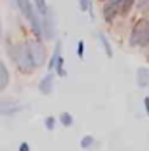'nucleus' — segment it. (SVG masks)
I'll list each match as a JSON object with an SVG mask.
<instances>
[{"label":"nucleus","mask_w":149,"mask_h":151,"mask_svg":"<svg viewBox=\"0 0 149 151\" xmlns=\"http://www.w3.org/2000/svg\"><path fill=\"white\" fill-rule=\"evenodd\" d=\"M14 2H16L18 9L21 11V14L27 18V21L30 23L35 37L42 39L44 37V34H42V19H39V16L35 14V4H34V0H14Z\"/></svg>","instance_id":"f257e3e1"},{"label":"nucleus","mask_w":149,"mask_h":151,"mask_svg":"<svg viewBox=\"0 0 149 151\" xmlns=\"http://www.w3.org/2000/svg\"><path fill=\"white\" fill-rule=\"evenodd\" d=\"M12 58H14V62L18 63V67H19L21 72H32V70L37 67V63H35V60H34V55H32V49H30V44H28V42L18 46V47L14 49V53H12Z\"/></svg>","instance_id":"f03ea898"},{"label":"nucleus","mask_w":149,"mask_h":151,"mask_svg":"<svg viewBox=\"0 0 149 151\" xmlns=\"http://www.w3.org/2000/svg\"><path fill=\"white\" fill-rule=\"evenodd\" d=\"M148 42H149V21L140 19L139 23H135V27L130 34V44L132 46H144Z\"/></svg>","instance_id":"7ed1b4c3"},{"label":"nucleus","mask_w":149,"mask_h":151,"mask_svg":"<svg viewBox=\"0 0 149 151\" xmlns=\"http://www.w3.org/2000/svg\"><path fill=\"white\" fill-rule=\"evenodd\" d=\"M42 34L46 40H51L54 39L56 34V23H54V18H53V11L49 9L46 14H42Z\"/></svg>","instance_id":"20e7f679"},{"label":"nucleus","mask_w":149,"mask_h":151,"mask_svg":"<svg viewBox=\"0 0 149 151\" xmlns=\"http://www.w3.org/2000/svg\"><path fill=\"white\" fill-rule=\"evenodd\" d=\"M28 44H30V49H32V55H34V60H35L37 67H40L46 62V47H44L42 40L37 37L35 40H28Z\"/></svg>","instance_id":"39448f33"},{"label":"nucleus","mask_w":149,"mask_h":151,"mask_svg":"<svg viewBox=\"0 0 149 151\" xmlns=\"http://www.w3.org/2000/svg\"><path fill=\"white\" fill-rule=\"evenodd\" d=\"M121 5H123V0H107V2H105L102 12H104V19H105L107 23H111L112 19L116 18L117 11H121Z\"/></svg>","instance_id":"423d86ee"},{"label":"nucleus","mask_w":149,"mask_h":151,"mask_svg":"<svg viewBox=\"0 0 149 151\" xmlns=\"http://www.w3.org/2000/svg\"><path fill=\"white\" fill-rule=\"evenodd\" d=\"M53 84H54V74L49 70L47 74L40 79V83H39V91H40L42 95H51V91H53Z\"/></svg>","instance_id":"0eeeda50"},{"label":"nucleus","mask_w":149,"mask_h":151,"mask_svg":"<svg viewBox=\"0 0 149 151\" xmlns=\"http://www.w3.org/2000/svg\"><path fill=\"white\" fill-rule=\"evenodd\" d=\"M21 109L23 107L18 102H2L0 104V114H4V116H11L14 113H19Z\"/></svg>","instance_id":"6e6552de"},{"label":"nucleus","mask_w":149,"mask_h":151,"mask_svg":"<svg viewBox=\"0 0 149 151\" xmlns=\"http://www.w3.org/2000/svg\"><path fill=\"white\" fill-rule=\"evenodd\" d=\"M137 86L139 88H148L149 86V69L148 67L137 69Z\"/></svg>","instance_id":"1a4fd4ad"},{"label":"nucleus","mask_w":149,"mask_h":151,"mask_svg":"<svg viewBox=\"0 0 149 151\" xmlns=\"http://www.w3.org/2000/svg\"><path fill=\"white\" fill-rule=\"evenodd\" d=\"M60 58H62V40H58V42H56L54 53H53V56H51V60H49V63H47L49 70H53V69L56 67V63H58V60H60Z\"/></svg>","instance_id":"9d476101"},{"label":"nucleus","mask_w":149,"mask_h":151,"mask_svg":"<svg viewBox=\"0 0 149 151\" xmlns=\"http://www.w3.org/2000/svg\"><path fill=\"white\" fill-rule=\"evenodd\" d=\"M97 39L100 40V44H102V47H104V51H105V56L107 58H112V46H111V42H109V39H107V35L105 34H98L97 35Z\"/></svg>","instance_id":"9b49d317"},{"label":"nucleus","mask_w":149,"mask_h":151,"mask_svg":"<svg viewBox=\"0 0 149 151\" xmlns=\"http://www.w3.org/2000/svg\"><path fill=\"white\" fill-rule=\"evenodd\" d=\"M9 84V70L4 62H0V90H5Z\"/></svg>","instance_id":"f8f14e48"},{"label":"nucleus","mask_w":149,"mask_h":151,"mask_svg":"<svg viewBox=\"0 0 149 151\" xmlns=\"http://www.w3.org/2000/svg\"><path fill=\"white\" fill-rule=\"evenodd\" d=\"M58 121H60L65 128H69V127L74 125V116H72L70 113H62L60 116H58Z\"/></svg>","instance_id":"ddd939ff"},{"label":"nucleus","mask_w":149,"mask_h":151,"mask_svg":"<svg viewBox=\"0 0 149 151\" xmlns=\"http://www.w3.org/2000/svg\"><path fill=\"white\" fill-rule=\"evenodd\" d=\"M95 144V137L93 135H84L82 139H81V148L82 150H88V148H91Z\"/></svg>","instance_id":"4468645a"},{"label":"nucleus","mask_w":149,"mask_h":151,"mask_svg":"<svg viewBox=\"0 0 149 151\" xmlns=\"http://www.w3.org/2000/svg\"><path fill=\"white\" fill-rule=\"evenodd\" d=\"M34 4H35L37 11L40 12V16H42V14H46V12L49 11V7H47V2H46V0H34Z\"/></svg>","instance_id":"2eb2a0df"},{"label":"nucleus","mask_w":149,"mask_h":151,"mask_svg":"<svg viewBox=\"0 0 149 151\" xmlns=\"http://www.w3.org/2000/svg\"><path fill=\"white\" fill-rule=\"evenodd\" d=\"M44 127H46V130L53 132L54 127H56V118H54V116H47V118L44 119Z\"/></svg>","instance_id":"dca6fc26"},{"label":"nucleus","mask_w":149,"mask_h":151,"mask_svg":"<svg viewBox=\"0 0 149 151\" xmlns=\"http://www.w3.org/2000/svg\"><path fill=\"white\" fill-rule=\"evenodd\" d=\"M79 9H81L82 12H88V11H91L90 0H79Z\"/></svg>","instance_id":"f3484780"},{"label":"nucleus","mask_w":149,"mask_h":151,"mask_svg":"<svg viewBox=\"0 0 149 151\" xmlns=\"http://www.w3.org/2000/svg\"><path fill=\"white\" fill-rule=\"evenodd\" d=\"M135 4V0H123V5H121V12H128L132 9V5Z\"/></svg>","instance_id":"a211bd4d"},{"label":"nucleus","mask_w":149,"mask_h":151,"mask_svg":"<svg viewBox=\"0 0 149 151\" xmlns=\"http://www.w3.org/2000/svg\"><path fill=\"white\" fill-rule=\"evenodd\" d=\"M77 56H79V58L84 56V42H82V40L77 42Z\"/></svg>","instance_id":"6ab92c4d"},{"label":"nucleus","mask_w":149,"mask_h":151,"mask_svg":"<svg viewBox=\"0 0 149 151\" xmlns=\"http://www.w3.org/2000/svg\"><path fill=\"white\" fill-rule=\"evenodd\" d=\"M18 151H30V144H28V142H21Z\"/></svg>","instance_id":"aec40b11"},{"label":"nucleus","mask_w":149,"mask_h":151,"mask_svg":"<svg viewBox=\"0 0 149 151\" xmlns=\"http://www.w3.org/2000/svg\"><path fill=\"white\" fill-rule=\"evenodd\" d=\"M144 107H146V113L149 116V97H144Z\"/></svg>","instance_id":"412c9836"},{"label":"nucleus","mask_w":149,"mask_h":151,"mask_svg":"<svg viewBox=\"0 0 149 151\" xmlns=\"http://www.w3.org/2000/svg\"><path fill=\"white\" fill-rule=\"evenodd\" d=\"M148 44H149V42H148Z\"/></svg>","instance_id":"4be33fe9"}]
</instances>
